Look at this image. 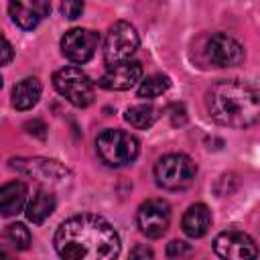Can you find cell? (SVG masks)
Masks as SVG:
<instances>
[{
	"label": "cell",
	"instance_id": "cell-1",
	"mask_svg": "<svg viewBox=\"0 0 260 260\" xmlns=\"http://www.w3.org/2000/svg\"><path fill=\"white\" fill-rule=\"evenodd\" d=\"M55 250L65 260H110L120 254V238L104 217L81 213L57 228Z\"/></svg>",
	"mask_w": 260,
	"mask_h": 260
},
{
	"label": "cell",
	"instance_id": "cell-11",
	"mask_svg": "<svg viewBox=\"0 0 260 260\" xmlns=\"http://www.w3.org/2000/svg\"><path fill=\"white\" fill-rule=\"evenodd\" d=\"M10 167L41 183H61L69 177L67 167L53 158H12Z\"/></svg>",
	"mask_w": 260,
	"mask_h": 260
},
{
	"label": "cell",
	"instance_id": "cell-8",
	"mask_svg": "<svg viewBox=\"0 0 260 260\" xmlns=\"http://www.w3.org/2000/svg\"><path fill=\"white\" fill-rule=\"evenodd\" d=\"M100 45L98 32L89 28H69L61 39V53L77 65L87 63Z\"/></svg>",
	"mask_w": 260,
	"mask_h": 260
},
{
	"label": "cell",
	"instance_id": "cell-2",
	"mask_svg": "<svg viewBox=\"0 0 260 260\" xmlns=\"http://www.w3.org/2000/svg\"><path fill=\"white\" fill-rule=\"evenodd\" d=\"M209 116L228 128H248L260 120V89L240 79H221L207 91Z\"/></svg>",
	"mask_w": 260,
	"mask_h": 260
},
{
	"label": "cell",
	"instance_id": "cell-15",
	"mask_svg": "<svg viewBox=\"0 0 260 260\" xmlns=\"http://www.w3.org/2000/svg\"><path fill=\"white\" fill-rule=\"evenodd\" d=\"M26 185L22 181H10L0 189V213L4 217L16 215L26 203Z\"/></svg>",
	"mask_w": 260,
	"mask_h": 260
},
{
	"label": "cell",
	"instance_id": "cell-22",
	"mask_svg": "<svg viewBox=\"0 0 260 260\" xmlns=\"http://www.w3.org/2000/svg\"><path fill=\"white\" fill-rule=\"evenodd\" d=\"M169 112V118H171V124L173 126H183L187 122V112H185V106L183 104H171L167 108Z\"/></svg>",
	"mask_w": 260,
	"mask_h": 260
},
{
	"label": "cell",
	"instance_id": "cell-4",
	"mask_svg": "<svg viewBox=\"0 0 260 260\" xmlns=\"http://www.w3.org/2000/svg\"><path fill=\"white\" fill-rule=\"evenodd\" d=\"M197 167L195 162L183 152H169L160 156L154 165V179L156 185L167 191H183L195 179Z\"/></svg>",
	"mask_w": 260,
	"mask_h": 260
},
{
	"label": "cell",
	"instance_id": "cell-10",
	"mask_svg": "<svg viewBox=\"0 0 260 260\" xmlns=\"http://www.w3.org/2000/svg\"><path fill=\"white\" fill-rule=\"evenodd\" d=\"M205 57L215 67H236L244 61V47L230 35H211L205 43Z\"/></svg>",
	"mask_w": 260,
	"mask_h": 260
},
{
	"label": "cell",
	"instance_id": "cell-9",
	"mask_svg": "<svg viewBox=\"0 0 260 260\" xmlns=\"http://www.w3.org/2000/svg\"><path fill=\"white\" fill-rule=\"evenodd\" d=\"M213 252L219 258L246 260V258L258 256V246L248 234H244L240 230H228V232H221L213 240Z\"/></svg>",
	"mask_w": 260,
	"mask_h": 260
},
{
	"label": "cell",
	"instance_id": "cell-7",
	"mask_svg": "<svg viewBox=\"0 0 260 260\" xmlns=\"http://www.w3.org/2000/svg\"><path fill=\"white\" fill-rule=\"evenodd\" d=\"M136 223H138V230L146 238L150 240L162 238L171 223L169 203L162 199H146L136 211Z\"/></svg>",
	"mask_w": 260,
	"mask_h": 260
},
{
	"label": "cell",
	"instance_id": "cell-16",
	"mask_svg": "<svg viewBox=\"0 0 260 260\" xmlns=\"http://www.w3.org/2000/svg\"><path fill=\"white\" fill-rule=\"evenodd\" d=\"M41 91H43V85L37 77H24L12 87V106L20 112L30 110L32 106H37Z\"/></svg>",
	"mask_w": 260,
	"mask_h": 260
},
{
	"label": "cell",
	"instance_id": "cell-19",
	"mask_svg": "<svg viewBox=\"0 0 260 260\" xmlns=\"http://www.w3.org/2000/svg\"><path fill=\"white\" fill-rule=\"evenodd\" d=\"M169 87H171V79L162 73H154V75H148L140 81L138 98H156V95L165 93Z\"/></svg>",
	"mask_w": 260,
	"mask_h": 260
},
{
	"label": "cell",
	"instance_id": "cell-25",
	"mask_svg": "<svg viewBox=\"0 0 260 260\" xmlns=\"http://www.w3.org/2000/svg\"><path fill=\"white\" fill-rule=\"evenodd\" d=\"M12 59V45L8 43V39H2V65H8Z\"/></svg>",
	"mask_w": 260,
	"mask_h": 260
},
{
	"label": "cell",
	"instance_id": "cell-12",
	"mask_svg": "<svg viewBox=\"0 0 260 260\" xmlns=\"http://www.w3.org/2000/svg\"><path fill=\"white\" fill-rule=\"evenodd\" d=\"M142 81V65L138 61H124L118 65H108L106 73L100 77L98 85L110 91H126Z\"/></svg>",
	"mask_w": 260,
	"mask_h": 260
},
{
	"label": "cell",
	"instance_id": "cell-14",
	"mask_svg": "<svg viewBox=\"0 0 260 260\" xmlns=\"http://www.w3.org/2000/svg\"><path fill=\"white\" fill-rule=\"evenodd\" d=\"M211 225V211L205 203H195L191 207H187V211L183 213L181 219V228L189 238H201L207 234Z\"/></svg>",
	"mask_w": 260,
	"mask_h": 260
},
{
	"label": "cell",
	"instance_id": "cell-21",
	"mask_svg": "<svg viewBox=\"0 0 260 260\" xmlns=\"http://www.w3.org/2000/svg\"><path fill=\"white\" fill-rule=\"evenodd\" d=\"M83 12V0H63L61 2V14L69 20L79 18Z\"/></svg>",
	"mask_w": 260,
	"mask_h": 260
},
{
	"label": "cell",
	"instance_id": "cell-18",
	"mask_svg": "<svg viewBox=\"0 0 260 260\" xmlns=\"http://www.w3.org/2000/svg\"><path fill=\"white\" fill-rule=\"evenodd\" d=\"M124 118H126V122L130 126H134L138 130H146V128H150L156 122L158 110L154 106H150V104H138V106L128 108L126 114H124Z\"/></svg>",
	"mask_w": 260,
	"mask_h": 260
},
{
	"label": "cell",
	"instance_id": "cell-3",
	"mask_svg": "<svg viewBox=\"0 0 260 260\" xmlns=\"http://www.w3.org/2000/svg\"><path fill=\"white\" fill-rule=\"evenodd\" d=\"M95 150L104 165L120 169L126 165H132L140 152V142L134 134L120 130V128H108L102 130L95 138Z\"/></svg>",
	"mask_w": 260,
	"mask_h": 260
},
{
	"label": "cell",
	"instance_id": "cell-26",
	"mask_svg": "<svg viewBox=\"0 0 260 260\" xmlns=\"http://www.w3.org/2000/svg\"><path fill=\"white\" fill-rule=\"evenodd\" d=\"M152 250L150 248H144V246H136L132 252H130V258H152Z\"/></svg>",
	"mask_w": 260,
	"mask_h": 260
},
{
	"label": "cell",
	"instance_id": "cell-20",
	"mask_svg": "<svg viewBox=\"0 0 260 260\" xmlns=\"http://www.w3.org/2000/svg\"><path fill=\"white\" fill-rule=\"evenodd\" d=\"M6 240L16 248V250H26L30 246V232L24 223H10L6 228Z\"/></svg>",
	"mask_w": 260,
	"mask_h": 260
},
{
	"label": "cell",
	"instance_id": "cell-13",
	"mask_svg": "<svg viewBox=\"0 0 260 260\" xmlns=\"http://www.w3.org/2000/svg\"><path fill=\"white\" fill-rule=\"evenodd\" d=\"M51 12L49 0H10L8 2V14L16 26L22 30L37 28Z\"/></svg>",
	"mask_w": 260,
	"mask_h": 260
},
{
	"label": "cell",
	"instance_id": "cell-6",
	"mask_svg": "<svg viewBox=\"0 0 260 260\" xmlns=\"http://www.w3.org/2000/svg\"><path fill=\"white\" fill-rule=\"evenodd\" d=\"M138 45H140L138 32L130 22H126V20L114 22L108 28L106 41H104V61H106V65H118V63L130 61L132 55L136 53Z\"/></svg>",
	"mask_w": 260,
	"mask_h": 260
},
{
	"label": "cell",
	"instance_id": "cell-17",
	"mask_svg": "<svg viewBox=\"0 0 260 260\" xmlns=\"http://www.w3.org/2000/svg\"><path fill=\"white\" fill-rule=\"evenodd\" d=\"M55 205H57L55 195L49 193V191H45V189H39L30 197V201L26 203V217H28V221L43 223L55 211Z\"/></svg>",
	"mask_w": 260,
	"mask_h": 260
},
{
	"label": "cell",
	"instance_id": "cell-23",
	"mask_svg": "<svg viewBox=\"0 0 260 260\" xmlns=\"http://www.w3.org/2000/svg\"><path fill=\"white\" fill-rule=\"evenodd\" d=\"M189 252H191L189 244H185V242H181V240H175V242H171V244L167 246V256H171V258L187 256Z\"/></svg>",
	"mask_w": 260,
	"mask_h": 260
},
{
	"label": "cell",
	"instance_id": "cell-5",
	"mask_svg": "<svg viewBox=\"0 0 260 260\" xmlns=\"http://www.w3.org/2000/svg\"><path fill=\"white\" fill-rule=\"evenodd\" d=\"M53 87L75 108H87L95 98L93 81L79 67L67 65L53 73Z\"/></svg>",
	"mask_w": 260,
	"mask_h": 260
},
{
	"label": "cell",
	"instance_id": "cell-24",
	"mask_svg": "<svg viewBox=\"0 0 260 260\" xmlns=\"http://www.w3.org/2000/svg\"><path fill=\"white\" fill-rule=\"evenodd\" d=\"M24 130H26L28 134L41 138V140L47 136V126H45L41 120H30V122H26V124H24Z\"/></svg>",
	"mask_w": 260,
	"mask_h": 260
}]
</instances>
